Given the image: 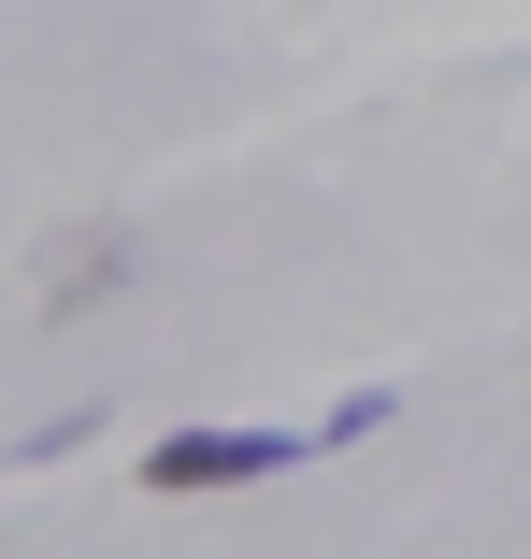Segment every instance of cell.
<instances>
[{"label": "cell", "mask_w": 531, "mask_h": 559, "mask_svg": "<svg viewBox=\"0 0 531 559\" xmlns=\"http://www.w3.org/2000/svg\"><path fill=\"white\" fill-rule=\"evenodd\" d=\"M287 460H302V430H173V444H144V488L158 502H201V488H259Z\"/></svg>", "instance_id": "1"}, {"label": "cell", "mask_w": 531, "mask_h": 559, "mask_svg": "<svg viewBox=\"0 0 531 559\" xmlns=\"http://www.w3.org/2000/svg\"><path fill=\"white\" fill-rule=\"evenodd\" d=\"M359 430H388V388H345L331 416H316V444H359Z\"/></svg>", "instance_id": "2"}]
</instances>
